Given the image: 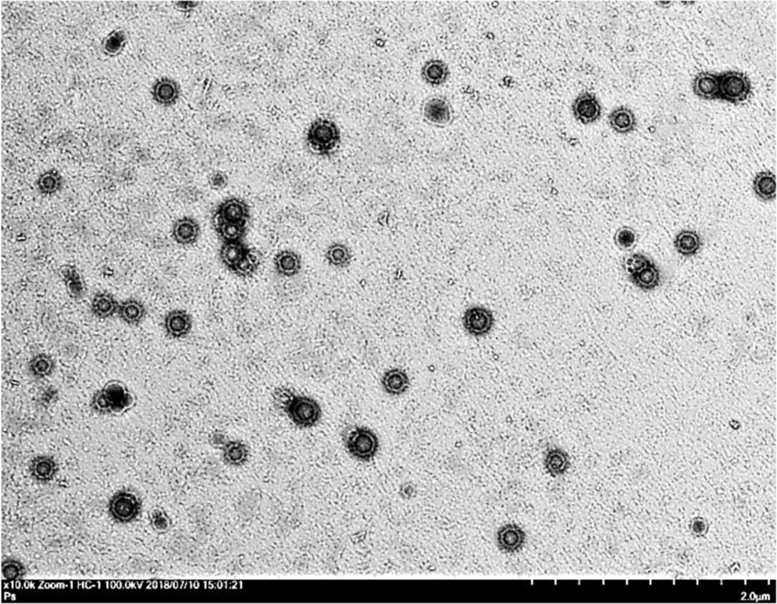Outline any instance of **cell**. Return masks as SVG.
I'll use <instances>...</instances> for the list:
<instances>
[{"label":"cell","instance_id":"2e32d148","mask_svg":"<svg viewBox=\"0 0 777 604\" xmlns=\"http://www.w3.org/2000/svg\"><path fill=\"white\" fill-rule=\"evenodd\" d=\"M381 383L384 391L393 396L404 394L410 386L408 375L404 370L398 368L385 371Z\"/></svg>","mask_w":777,"mask_h":604},{"label":"cell","instance_id":"cb8c5ba5","mask_svg":"<svg viewBox=\"0 0 777 604\" xmlns=\"http://www.w3.org/2000/svg\"><path fill=\"white\" fill-rule=\"evenodd\" d=\"M147 314L144 304L137 300L130 299L120 304L118 315L121 320L130 326L140 324Z\"/></svg>","mask_w":777,"mask_h":604},{"label":"cell","instance_id":"4fadbf2b","mask_svg":"<svg viewBox=\"0 0 777 604\" xmlns=\"http://www.w3.org/2000/svg\"><path fill=\"white\" fill-rule=\"evenodd\" d=\"M421 76L427 85L431 87H440L448 82L450 77V68L448 64L442 60H429L422 66Z\"/></svg>","mask_w":777,"mask_h":604},{"label":"cell","instance_id":"e0dca14e","mask_svg":"<svg viewBox=\"0 0 777 604\" xmlns=\"http://www.w3.org/2000/svg\"><path fill=\"white\" fill-rule=\"evenodd\" d=\"M628 278L639 290L650 292L660 287L662 272L653 261L650 265L628 276Z\"/></svg>","mask_w":777,"mask_h":604},{"label":"cell","instance_id":"ba28073f","mask_svg":"<svg viewBox=\"0 0 777 604\" xmlns=\"http://www.w3.org/2000/svg\"><path fill=\"white\" fill-rule=\"evenodd\" d=\"M423 118L437 127H448L454 119V110L450 101L443 96L428 99L422 106Z\"/></svg>","mask_w":777,"mask_h":604},{"label":"cell","instance_id":"603a6c76","mask_svg":"<svg viewBox=\"0 0 777 604\" xmlns=\"http://www.w3.org/2000/svg\"><path fill=\"white\" fill-rule=\"evenodd\" d=\"M120 303L114 296L106 292L97 293L91 302V312L98 319L105 320L118 314Z\"/></svg>","mask_w":777,"mask_h":604},{"label":"cell","instance_id":"8d00e7d4","mask_svg":"<svg viewBox=\"0 0 777 604\" xmlns=\"http://www.w3.org/2000/svg\"><path fill=\"white\" fill-rule=\"evenodd\" d=\"M247 453L245 445L238 441H231L224 448V455L227 460H242L246 457Z\"/></svg>","mask_w":777,"mask_h":604},{"label":"cell","instance_id":"ac0fdd59","mask_svg":"<svg viewBox=\"0 0 777 604\" xmlns=\"http://www.w3.org/2000/svg\"><path fill=\"white\" fill-rule=\"evenodd\" d=\"M694 95L705 100L719 99V75L702 72L697 74L693 82Z\"/></svg>","mask_w":777,"mask_h":604},{"label":"cell","instance_id":"8992f818","mask_svg":"<svg viewBox=\"0 0 777 604\" xmlns=\"http://www.w3.org/2000/svg\"><path fill=\"white\" fill-rule=\"evenodd\" d=\"M142 503L140 497L130 489H120L114 494L108 504L111 518L120 524H128L141 514Z\"/></svg>","mask_w":777,"mask_h":604},{"label":"cell","instance_id":"6da1fadb","mask_svg":"<svg viewBox=\"0 0 777 604\" xmlns=\"http://www.w3.org/2000/svg\"><path fill=\"white\" fill-rule=\"evenodd\" d=\"M273 398L276 408L297 428H312L322 418L321 405L310 396L280 387L274 392Z\"/></svg>","mask_w":777,"mask_h":604},{"label":"cell","instance_id":"3957f363","mask_svg":"<svg viewBox=\"0 0 777 604\" xmlns=\"http://www.w3.org/2000/svg\"><path fill=\"white\" fill-rule=\"evenodd\" d=\"M342 142L341 130L332 120L321 117L315 120L308 128L306 142L316 154L329 157L337 149Z\"/></svg>","mask_w":777,"mask_h":604},{"label":"cell","instance_id":"83f0119b","mask_svg":"<svg viewBox=\"0 0 777 604\" xmlns=\"http://www.w3.org/2000/svg\"><path fill=\"white\" fill-rule=\"evenodd\" d=\"M156 100L163 105H172L179 97L180 88L172 79L165 78L159 81L154 89Z\"/></svg>","mask_w":777,"mask_h":604},{"label":"cell","instance_id":"d4e9b609","mask_svg":"<svg viewBox=\"0 0 777 604\" xmlns=\"http://www.w3.org/2000/svg\"><path fill=\"white\" fill-rule=\"evenodd\" d=\"M214 231L222 243L244 241L248 223L213 222Z\"/></svg>","mask_w":777,"mask_h":604},{"label":"cell","instance_id":"9c48e42d","mask_svg":"<svg viewBox=\"0 0 777 604\" xmlns=\"http://www.w3.org/2000/svg\"><path fill=\"white\" fill-rule=\"evenodd\" d=\"M572 112L577 122L589 125L599 121L602 116V106L596 95L584 91L574 100Z\"/></svg>","mask_w":777,"mask_h":604},{"label":"cell","instance_id":"d6986e66","mask_svg":"<svg viewBox=\"0 0 777 604\" xmlns=\"http://www.w3.org/2000/svg\"><path fill=\"white\" fill-rule=\"evenodd\" d=\"M251 248L244 241L222 243L219 256L222 264L231 272L250 253Z\"/></svg>","mask_w":777,"mask_h":604},{"label":"cell","instance_id":"f1b7e54d","mask_svg":"<svg viewBox=\"0 0 777 604\" xmlns=\"http://www.w3.org/2000/svg\"><path fill=\"white\" fill-rule=\"evenodd\" d=\"M56 368L55 361L47 353H39L34 356L28 363V371L32 377L44 379L52 375Z\"/></svg>","mask_w":777,"mask_h":604},{"label":"cell","instance_id":"5bb4252c","mask_svg":"<svg viewBox=\"0 0 777 604\" xmlns=\"http://www.w3.org/2000/svg\"><path fill=\"white\" fill-rule=\"evenodd\" d=\"M274 268L283 277H293L302 269V259L300 254L292 250H283L273 260Z\"/></svg>","mask_w":777,"mask_h":604},{"label":"cell","instance_id":"8fae6325","mask_svg":"<svg viewBox=\"0 0 777 604\" xmlns=\"http://www.w3.org/2000/svg\"><path fill=\"white\" fill-rule=\"evenodd\" d=\"M193 324L192 317L189 312L175 309L166 314L164 328L166 335L171 339H182L190 335Z\"/></svg>","mask_w":777,"mask_h":604},{"label":"cell","instance_id":"836d02e7","mask_svg":"<svg viewBox=\"0 0 777 604\" xmlns=\"http://www.w3.org/2000/svg\"><path fill=\"white\" fill-rule=\"evenodd\" d=\"M638 235L633 227L624 226L617 230L613 240L617 248L623 250L633 249L637 244Z\"/></svg>","mask_w":777,"mask_h":604},{"label":"cell","instance_id":"4dcf8cb0","mask_svg":"<svg viewBox=\"0 0 777 604\" xmlns=\"http://www.w3.org/2000/svg\"><path fill=\"white\" fill-rule=\"evenodd\" d=\"M63 186V176L54 169L45 172L37 181L38 189L44 196L54 195L62 189Z\"/></svg>","mask_w":777,"mask_h":604},{"label":"cell","instance_id":"4316f807","mask_svg":"<svg viewBox=\"0 0 777 604\" xmlns=\"http://www.w3.org/2000/svg\"><path fill=\"white\" fill-rule=\"evenodd\" d=\"M62 277L68 295L75 300H82L86 293V288L77 269L73 266H65L62 269Z\"/></svg>","mask_w":777,"mask_h":604},{"label":"cell","instance_id":"5b68a950","mask_svg":"<svg viewBox=\"0 0 777 604\" xmlns=\"http://www.w3.org/2000/svg\"><path fill=\"white\" fill-rule=\"evenodd\" d=\"M718 75V100L738 105L750 97L752 85L749 78L746 74L738 71H727Z\"/></svg>","mask_w":777,"mask_h":604},{"label":"cell","instance_id":"7402d4cb","mask_svg":"<svg viewBox=\"0 0 777 604\" xmlns=\"http://www.w3.org/2000/svg\"><path fill=\"white\" fill-rule=\"evenodd\" d=\"M752 189L763 201H771L776 196V178L771 171H761L753 179Z\"/></svg>","mask_w":777,"mask_h":604},{"label":"cell","instance_id":"9a60e30c","mask_svg":"<svg viewBox=\"0 0 777 604\" xmlns=\"http://www.w3.org/2000/svg\"><path fill=\"white\" fill-rule=\"evenodd\" d=\"M58 470V465L52 457L48 455H41L34 457L29 466V472L33 480L41 483H48L53 480Z\"/></svg>","mask_w":777,"mask_h":604},{"label":"cell","instance_id":"f546056e","mask_svg":"<svg viewBox=\"0 0 777 604\" xmlns=\"http://www.w3.org/2000/svg\"><path fill=\"white\" fill-rule=\"evenodd\" d=\"M499 544L502 550L514 551L520 548L524 539V533L517 527L507 526L499 531Z\"/></svg>","mask_w":777,"mask_h":604},{"label":"cell","instance_id":"277c9868","mask_svg":"<svg viewBox=\"0 0 777 604\" xmlns=\"http://www.w3.org/2000/svg\"><path fill=\"white\" fill-rule=\"evenodd\" d=\"M344 441L351 457L364 462L372 460L380 448L379 437L367 427H351L345 433Z\"/></svg>","mask_w":777,"mask_h":604},{"label":"cell","instance_id":"d6a6232c","mask_svg":"<svg viewBox=\"0 0 777 604\" xmlns=\"http://www.w3.org/2000/svg\"><path fill=\"white\" fill-rule=\"evenodd\" d=\"M568 464V455L562 449L556 447L547 451L545 465L549 472L556 475L562 474L567 469Z\"/></svg>","mask_w":777,"mask_h":604},{"label":"cell","instance_id":"30bf717a","mask_svg":"<svg viewBox=\"0 0 777 604\" xmlns=\"http://www.w3.org/2000/svg\"><path fill=\"white\" fill-rule=\"evenodd\" d=\"M250 219L249 205L239 198L226 199L216 207L213 222L248 223Z\"/></svg>","mask_w":777,"mask_h":604},{"label":"cell","instance_id":"1f68e13d","mask_svg":"<svg viewBox=\"0 0 777 604\" xmlns=\"http://www.w3.org/2000/svg\"><path fill=\"white\" fill-rule=\"evenodd\" d=\"M260 255L253 248H251L248 255L238 265L232 272L236 276L248 279L253 277L258 272L260 265Z\"/></svg>","mask_w":777,"mask_h":604},{"label":"cell","instance_id":"d590c367","mask_svg":"<svg viewBox=\"0 0 777 604\" xmlns=\"http://www.w3.org/2000/svg\"><path fill=\"white\" fill-rule=\"evenodd\" d=\"M2 573L7 580H18L26 576V568L19 561L9 558L3 562Z\"/></svg>","mask_w":777,"mask_h":604},{"label":"cell","instance_id":"f35d334b","mask_svg":"<svg viewBox=\"0 0 777 604\" xmlns=\"http://www.w3.org/2000/svg\"><path fill=\"white\" fill-rule=\"evenodd\" d=\"M209 184L213 189L221 190L228 185V179L223 173H216L211 176Z\"/></svg>","mask_w":777,"mask_h":604},{"label":"cell","instance_id":"484cf974","mask_svg":"<svg viewBox=\"0 0 777 604\" xmlns=\"http://www.w3.org/2000/svg\"><path fill=\"white\" fill-rule=\"evenodd\" d=\"M351 249L344 243H334L328 246L325 253V259L329 266L337 269L349 267L352 262Z\"/></svg>","mask_w":777,"mask_h":604},{"label":"cell","instance_id":"7a4b0ae2","mask_svg":"<svg viewBox=\"0 0 777 604\" xmlns=\"http://www.w3.org/2000/svg\"><path fill=\"white\" fill-rule=\"evenodd\" d=\"M136 403V396L127 383L111 380L93 395L90 407L99 415L118 417L131 411Z\"/></svg>","mask_w":777,"mask_h":604},{"label":"cell","instance_id":"e575fe53","mask_svg":"<svg viewBox=\"0 0 777 604\" xmlns=\"http://www.w3.org/2000/svg\"><path fill=\"white\" fill-rule=\"evenodd\" d=\"M652 262L644 254L632 253L623 258L622 267L625 275L628 277L648 267Z\"/></svg>","mask_w":777,"mask_h":604},{"label":"cell","instance_id":"74e56055","mask_svg":"<svg viewBox=\"0 0 777 604\" xmlns=\"http://www.w3.org/2000/svg\"><path fill=\"white\" fill-rule=\"evenodd\" d=\"M151 526L157 531H162L165 530L167 526V521L161 511L158 509L153 510L150 515Z\"/></svg>","mask_w":777,"mask_h":604},{"label":"cell","instance_id":"52a82bcc","mask_svg":"<svg viewBox=\"0 0 777 604\" xmlns=\"http://www.w3.org/2000/svg\"><path fill=\"white\" fill-rule=\"evenodd\" d=\"M465 332L479 338L488 335L495 324L494 313L482 305H473L467 309L462 318Z\"/></svg>","mask_w":777,"mask_h":604},{"label":"cell","instance_id":"44dd1931","mask_svg":"<svg viewBox=\"0 0 777 604\" xmlns=\"http://www.w3.org/2000/svg\"><path fill=\"white\" fill-rule=\"evenodd\" d=\"M608 123L615 132L623 134L634 132L637 127L634 112L625 106L617 107L609 114Z\"/></svg>","mask_w":777,"mask_h":604},{"label":"cell","instance_id":"7c38bea8","mask_svg":"<svg viewBox=\"0 0 777 604\" xmlns=\"http://www.w3.org/2000/svg\"><path fill=\"white\" fill-rule=\"evenodd\" d=\"M201 230L199 222L191 216L177 220L172 229L174 240L180 245L190 246L198 243Z\"/></svg>","mask_w":777,"mask_h":604},{"label":"cell","instance_id":"ffe728a7","mask_svg":"<svg viewBox=\"0 0 777 604\" xmlns=\"http://www.w3.org/2000/svg\"><path fill=\"white\" fill-rule=\"evenodd\" d=\"M674 248L684 258H692L700 252L702 247L701 235L694 231L684 230L674 238Z\"/></svg>","mask_w":777,"mask_h":604}]
</instances>
